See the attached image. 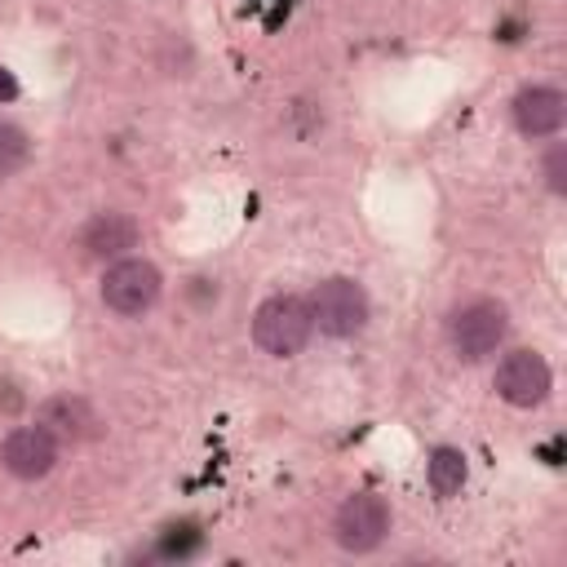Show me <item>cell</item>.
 Returning a JSON list of instances; mask_svg holds the SVG:
<instances>
[{"label": "cell", "mask_w": 567, "mask_h": 567, "mask_svg": "<svg viewBox=\"0 0 567 567\" xmlns=\"http://www.w3.org/2000/svg\"><path fill=\"white\" fill-rule=\"evenodd\" d=\"M505 337H509V310L496 297H470L447 315V346L465 363L496 354Z\"/></svg>", "instance_id": "1"}, {"label": "cell", "mask_w": 567, "mask_h": 567, "mask_svg": "<svg viewBox=\"0 0 567 567\" xmlns=\"http://www.w3.org/2000/svg\"><path fill=\"white\" fill-rule=\"evenodd\" d=\"M310 332H315V319H310L306 297H297V292H275V297H266V301L257 306V315H252V341H257L270 359H292V354H301L306 341H310Z\"/></svg>", "instance_id": "2"}, {"label": "cell", "mask_w": 567, "mask_h": 567, "mask_svg": "<svg viewBox=\"0 0 567 567\" xmlns=\"http://www.w3.org/2000/svg\"><path fill=\"white\" fill-rule=\"evenodd\" d=\"M306 306H310L315 328L323 337H337V341L363 332L368 328V315H372L363 284H354L350 275H328L323 284H315V292L306 297Z\"/></svg>", "instance_id": "3"}, {"label": "cell", "mask_w": 567, "mask_h": 567, "mask_svg": "<svg viewBox=\"0 0 567 567\" xmlns=\"http://www.w3.org/2000/svg\"><path fill=\"white\" fill-rule=\"evenodd\" d=\"M159 288H164L159 266L146 257H133V252L106 261V270H102V301H106V310H115L124 319L146 315L159 301Z\"/></svg>", "instance_id": "4"}, {"label": "cell", "mask_w": 567, "mask_h": 567, "mask_svg": "<svg viewBox=\"0 0 567 567\" xmlns=\"http://www.w3.org/2000/svg\"><path fill=\"white\" fill-rule=\"evenodd\" d=\"M385 532H390V505L377 492L346 496L341 509H337V518H332V536L350 554H372L385 540Z\"/></svg>", "instance_id": "5"}, {"label": "cell", "mask_w": 567, "mask_h": 567, "mask_svg": "<svg viewBox=\"0 0 567 567\" xmlns=\"http://www.w3.org/2000/svg\"><path fill=\"white\" fill-rule=\"evenodd\" d=\"M492 385H496V394H501L509 408H536V403L549 399L554 372H549L545 354H536V350H509V354L496 363Z\"/></svg>", "instance_id": "6"}, {"label": "cell", "mask_w": 567, "mask_h": 567, "mask_svg": "<svg viewBox=\"0 0 567 567\" xmlns=\"http://www.w3.org/2000/svg\"><path fill=\"white\" fill-rule=\"evenodd\" d=\"M35 425H44L58 443H89V439L102 434L97 408H93L84 394H71V390L49 394V399L35 408Z\"/></svg>", "instance_id": "7"}, {"label": "cell", "mask_w": 567, "mask_h": 567, "mask_svg": "<svg viewBox=\"0 0 567 567\" xmlns=\"http://www.w3.org/2000/svg\"><path fill=\"white\" fill-rule=\"evenodd\" d=\"M58 452H62V443L44 425H18L0 443V465L13 478H44L58 465Z\"/></svg>", "instance_id": "8"}, {"label": "cell", "mask_w": 567, "mask_h": 567, "mask_svg": "<svg viewBox=\"0 0 567 567\" xmlns=\"http://www.w3.org/2000/svg\"><path fill=\"white\" fill-rule=\"evenodd\" d=\"M567 120V97L554 84H527L514 97V124L523 137H554Z\"/></svg>", "instance_id": "9"}, {"label": "cell", "mask_w": 567, "mask_h": 567, "mask_svg": "<svg viewBox=\"0 0 567 567\" xmlns=\"http://www.w3.org/2000/svg\"><path fill=\"white\" fill-rule=\"evenodd\" d=\"M137 235L142 230H137V221L128 213H97V217L84 221L80 248L93 261H115V257H128L137 248Z\"/></svg>", "instance_id": "10"}, {"label": "cell", "mask_w": 567, "mask_h": 567, "mask_svg": "<svg viewBox=\"0 0 567 567\" xmlns=\"http://www.w3.org/2000/svg\"><path fill=\"white\" fill-rule=\"evenodd\" d=\"M425 474H430V487H434V496H456L461 492V483H465V456L456 452V447H434L430 452V465H425Z\"/></svg>", "instance_id": "11"}, {"label": "cell", "mask_w": 567, "mask_h": 567, "mask_svg": "<svg viewBox=\"0 0 567 567\" xmlns=\"http://www.w3.org/2000/svg\"><path fill=\"white\" fill-rule=\"evenodd\" d=\"M27 159H31V137L18 124L0 120V177H13Z\"/></svg>", "instance_id": "12"}, {"label": "cell", "mask_w": 567, "mask_h": 567, "mask_svg": "<svg viewBox=\"0 0 567 567\" xmlns=\"http://www.w3.org/2000/svg\"><path fill=\"white\" fill-rule=\"evenodd\" d=\"M540 173H545V186H549L554 195H567V146H563V142H554V146L545 151Z\"/></svg>", "instance_id": "13"}, {"label": "cell", "mask_w": 567, "mask_h": 567, "mask_svg": "<svg viewBox=\"0 0 567 567\" xmlns=\"http://www.w3.org/2000/svg\"><path fill=\"white\" fill-rule=\"evenodd\" d=\"M0 93H13V84H9V80H4V75H0Z\"/></svg>", "instance_id": "14"}]
</instances>
